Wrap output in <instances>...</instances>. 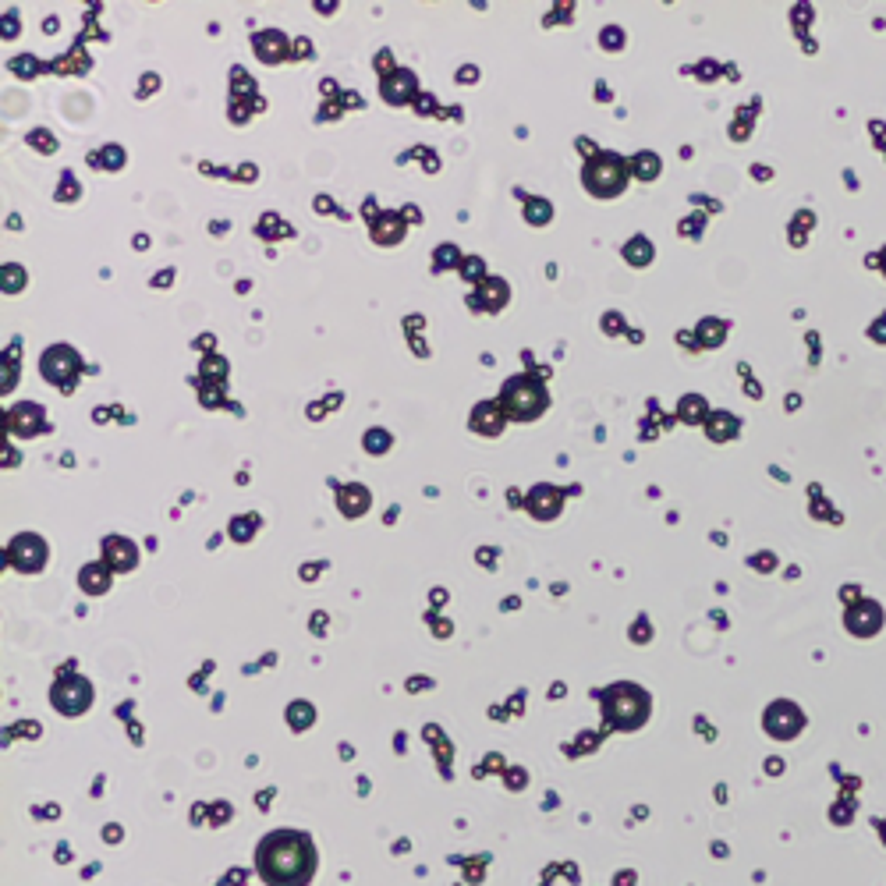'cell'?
<instances>
[{"mask_svg":"<svg viewBox=\"0 0 886 886\" xmlns=\"http://www.w3.org/2000/svg\"><path fill=\"white\" fill-rule=\"evenodd\" d=\"M89 699H93V692H89V684L82 681V677H64V681H57L54 706L61 709V713H68V716L82 713V709L89 706Z\"/></svg>","mask_w":886,"mask_h":886,"instance_id":"obj_5","label":"cell"},{"mask_svg":"<svg viewBox=\"0 0 886 886\" xmlns=\"http://www.w3.org/2000/svg\"><path fill=\"white\" fill-rule=\"evenodd\" d=\"M646 695L631 688V684H617L614 692H607V716L617 723V727H638L646 720Z\"/></svg>","mask_w":886,"mask_h":886,"instance_id":"obj_2","label":"cell"},{"mask_svg":"<svg viewBox=\"0 0 886 886\" xmlns=\"http://www.w3.org/2000/svg\"><path fill=\"white\" fill-rule=\"evenodd\" d=\"M256 872L270 886H305L316 872V848L305 833L277 830L259 840Z\"/></svg>","mask_w":886,"mask_h":886,"instance_id":"obj_1","label":"cell"},{"mask_svg":"<svg viewBox=\"0 0 886 886\" xmlns=\"http://www.w3.org/2000/svg\"><path fill=\"white\" fill-rule=\"evenodd\" d=\"M504 405H507V412H511L514 419H532V415L543 412L546 394H543V387H539L536 380H529V376H518V380L507 383Z\"/></svg>","mask_w":886,"mask_h":886,"instance_id":"obj_3","label":"cell"},{"mask_svg":"<svg viewBox=\"0 0 886 886\" xmlns=\"http://www.w3.org/2000/svg\"><path fill=\"white\" fill-rule=\"evenodd\" d=\"M412 89H415V78L401 71V75H394L387 86H383V96H387V100H394V103H401L408 93H412Z\"/></svg>","mask_w":886,"mask_h":886,"instance_id":"obj_8","label":"cell"},{"mask_svg":"<svg viewBox=\"0 0 886 886\" xmlns=\"http://www.w3.org/2000/svg\"><path fill=\"white\" fill-rule=\"evenodd\" d=\"M8 553H11V564H18L22 571L43 568V560H47V546L39 543L36 536H18Z\"/></svg>","mask_w":886,"mask_h":886,"instance_id":"obj_6","label":"cell"},{"mask_svg":"<svg viewBox=\"0 0 886 886\" xmlns=\"http://www.w3.org/2000/svg\"><path fill=\"white\" fill-rule=\"evenodd\" d=\"M107 557H110V564H114L117 571L135 568V546L125 543V539H110V543H107Z\"/></svg>","mask_w":886,"mask_h":886,"instance_id":"obj_7","label":"cell"},{"mask_svg":"<svg viewBox=\"0 0 886 886\" xmlns=\"http://www.w3.org/2000/svg\"><path fill=\"white\" fill-rule=\"evenodd\" d=\"M585 185H589V192H596V195L621 192L624 188V160L614 153L596 156V160L585 167Z\"/></svg>","mask_w":886,"mask_h":886,"instance_id":"obj_4","label":"cell"}]
</instances>
